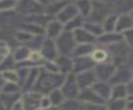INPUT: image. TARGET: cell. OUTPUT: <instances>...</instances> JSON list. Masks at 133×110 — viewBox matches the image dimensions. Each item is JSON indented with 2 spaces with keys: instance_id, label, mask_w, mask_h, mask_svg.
I'll return each mask as SVG.
<instances>
[{
  "instance_id": "cell-44",
  "label": "cell",
  "mask_w": 133,
  "mask_h": 110,
  "mask_svg": "<svg viewBox=\"0 0 133 110\" xmlns=\"http://www.w3.org/2000/svg\"><path fill=\"white\" fill-rule=\"evenodd\" d=\"M10 110H25V108H24V106H23V103H22V101L20 100V101H18L11 108H10Z\"/></svg>"
},
{
  "instance_id": "cell-22",
  "label": "cell",
  "mask_w": 133,
  "mask_h": 110,
  "mask_svg": "<svg viewBox=\"0 0 133 110\" xmlns=\"http://www.w3.org/2000/svg\"><path fill=\"white\" fill-rule=\"evenodd\" d=\"M30 52H31V49L27 45H21V46H18L17 48H15L11 55H12L15 61L17 63H19V62L26 61L29 58Z\"/></svg>"
},
{
  "instance_id": "cell-12",
  "label": "cell",
  "mask_w": 133,
  "mask_h": 110,
  "mask_svg": "<svg viewBox=\"0 0 133 110\" xmlns=\"http://www.w3.org/2000/svg\"><path fill=\"white\" fill-rule=\"evenodd\" d=\"M91 59L97 63H103V62H108L112 61V55L109 51V49L105 46H95L91 54H90ZM113 62V61H112Z\"/></svg>"
},
{
  "instance_id": "cell-11",
  "label": "cell",
  "mask_w": 133,
  "mask_h": 110,
  "mask_svg": "<svg viewBox=\"0 0 133 110\" xmlns=\"http://www.w3.org/2000/svg\"><path fill=\"white\" fill-rule=\"evenodd\" d=\"M76 80H77V83H78L80 89L91 87L98 81L94 70H88V71L77 73L76 74Z\"/></svg>"
},
{
  "instance_id": "cell-16",
  "label": "cell",
  "mask_w": 133,
  "mask_h": 110,
  "mask_svg": "<svg viewBox=\"0 0 133 110\" xmlns=\"http://www.w3.org/2000/svg\"><path fill=\"white\" fill-rule=\"evenodd\" d=\"M96 66V62L89 56H82L74 58V73H80L88 70H94Z\"/></svg>"
},
{
  "instance_id": "cell-13",
  "label": "cell",
  "mask_w": 133,
  "mask_h": 110,
  "mask_svg": "<svg viewBox=\"0 0 133 110\" xmlns=\"http://www.w3.org/2000/svg\"><path fill=\"white\" fill-rule=\"evenodd\" d=\"M133 78V75L131 73V71L122 65V66H118L113 75V77L111 78V80L109 81V83L111 85H114V84H127L130 80H132Z\"/></svg>"
},
{
  "instance_id": "cell-46",
  "label": "cell",
  "mask_w": 133,
  "mask_h": 110,
  "mask_svg": "<svg viewBox=\"0 0 133 110\" xmlns=\"http://www.w3.org/2000/svg\"><path fill=\"white\" fill-rule=\"evenodd\" d=\"M4 83H5V80H4V78H3V76H2V74L0 72V92L2 91V87H3Z\"/></svg>"
},
{
  "instance_id": "cell-28",
  "label": "cell",
  "mask_w": 133,
  "mask_h": 110,
  "mask_svg": "<svg viewBox=\"0 0 133 110\" xmlns=\"http://www.w3.org/2000/svg\"><path fill=\"white\" fill-rule=\"evenodd\" d=\"M69 3V2H64V1H51L50 3H48L45 6V12L54 17L63 8V6Z\"/></svg>"
},
{
  "instance_id": "cell-53",
  "label": "cell",
  "mask_w": 133,
  "mask_h": 110,
  "mask_svg": "<svg viewBox=\"0 0 133 110\" xmlns=\"http://www.w3.org/2000/svg\"><path fill=\"white\" fill-rule=\"evenodd\" d=\"M84 110H85V109H84Z\"/></svg>"
},
{
  "instance_id": "cell-21",
  "label": "cell",
  "mask_w": 133,
  "mask_h": 110,
  "mask_svg": "<svg viewBox=\"0 0 133 110\" xmlns=\"http://www.w3.org/2000/svg\"><path fill=\"white\" fill-rule=\"evenodd\" d=\"M111 2L114 13H130L133 9V0H112Z\"/></svg>"
},
{
  "instance_id": "cell-49",
  "label": "cell",
  "mask_w": 133,
  "mask_h": 110,
  "mask_svg": "<svg viewBox=\"0 0 133 110\" xmlns=\"http://www.w3.org/2000/svg\"><path fill=\"white\" fill-rule=\"evenodd\" d=\"M52 1H64V2H72V1H75V0H52Z\"/></svg>"
},
{
  "instance_id": "cell-6",
  "label": "cell",
  "mask_w": 133,
  "mask_h": 110,
  "mask_svg": "<svg viewBox=\"0 0 133 110\" xmlns=\"http://www.w3.org/2000/svg\"><path fill=\"white\" fill-rule=\"evenodd\" d=\"M117 66L114 62L108 61V62H103V63H97L94 71L96 74V77L99 81H105L109 82L111 78L113 77Z\"/></svg>"
},
{
  "instance_id": "cell-37",
  "label": "cell",
  "mask_w": 133,
  "mask_h": 110,
  "mask_svg": "<svg viewBox=\"0 0 133 110\" xmlns=\"http://www.w3.org/2000/svg\"><path fill=\"white\" fill-rule=\"evenodd\" d=\"M17 66V62L15 61L12 55H8L6 57H4L2 59V61L0 62V72L2 71H6V70H12L16 68Z\"/></svg>"
},
{
  "instance_id": "cell-19",
  "label": "cell",
  "mask_w": 133,
  "mask_h": 110,
  "mask_svg": "<svg viewBox=\"0 0 133 110\" xmlns=\"http://www.w3.org/2000/svg\"><path fill=\"white\" fill-rule=\"evenodd\" d=\"M94 90L105 101L107 102L108 100H110L111 98V89H112V85L109 82H105V81H97L92 86Z\"/></svg>"
},
{
  "instance_id": "cell-2",
  "label": "cell",
  "mask_w": 133,
  "mask_h": 110,
  "mask_svg": "<svg viewBox=\"0 0 133 110\" xmlns=\"http://www.w3.org/2000/svg\"><path fill=\"white\" fill-rule=\"evenodd\" d=\"M113 13V7L111 1H104V0H92L91 11L87 20L95 21L98 23H103L104 20Z\"/></svg>"
},
{
  "instance_id": "cell-35",
  "label": "cell",
  "mask_w": 133,
  "mask_h": 110,
  "mask_svg": "<svg viewBox=\"0 0 133 110\" xmlns=\"http://www.w3.org/2000/svg\"><path fill=\"white\" fill-rule=\"evenodd\" d=\"M4 80L6 82H14V83H19L21 84V81H20V77H19V74L17 72L16 68H12V70H6V71H2L1 72Z\"/></svg>"
},
{
  "instance_id": "cell-34",
  "label": "cell",
  "mask_w": 133,
  "mask_h": 110,
  "mask_svg": "<svg viewBox=\"0 0 133 110\" xmlns=\"http://www.w3.org/2000/svg\"><path fill=\"white\" fill-rule=\"evenodd\" d=\"M85 22V18H83L82 16H77L76 18H74L72 21H70L69 23H66L64 25V30H69V31H75L76 29H79L81 27H83V24Z\"/></svg>"
},
{
  "instance_id": "cell-1",
  "label": "cell",
  "mask_w": 133,
  "mask_h": 110,
  "mask_svg": "<svg viewBox=\"0 0 133 110\" xmlns=\"http://www.w3.org/2000/svg\"><path fill=\"white\" fill-rule=\"evenodd\" d=\"M64 79L65 75L61 73H48L42 68V72L32 90H35L42 94H48L50 91L60 88Z\"/></svg>"
},
{
  "instance_id": "cell-31",
  "label": "cell",
  "mask_w": 133,
  "mask_h": 110,
  "mask_svg": "<svg viewBox=\"0 0 133 110\" xmlns=\"http://www.w3.org/2000/svg\"><path fill=\"white\" fill-rule=\"evenodd\" d=\"M47 95L49 97L52 105H55V106H60L65 100V97H64L61 88H56V89L50 91Z\"/></svg>"
},
{
  "instance_id": "cell-36",
  "label": "cell",
  "mask_w": 133,
  "mask_h": 110,
  "mask_svg": "<svg viewBox=\"0 0 133 110\" xmlns=\"http://www.w3.org/2000/svg\"><path fill=\"white\" fill-rule=\"evenodd\" d=\"M22 91V86L19 83H14V82H6L4 83L2 87V91L4 93H18Z\"/></svg>"
},
{
  "instance_id": "cell-38",
  "label": "cell",
  "mask_w": 133,
  "mask_h": 110,
  "mask_svg": "<svg viewBox=\"0 0 133 110\" xmlns=\"http://www.w3.org/2000/svg\"><path fill=\"white\" fill-rule=\"evenodd\" d=\"M42 68L48 73H60L55 60H45L42 64Z\"/></svg>"
},
{
  "instance_id": "cell-43",
  "label": "cell",
  "mask_w": 133,
  "mask_h": 110,
  "mask_svg": "<svg viewBox=\"0 0 133 110\" xmlns=\"http://www.w3.org/2000/svg\"><path fill=\"white\" fill-rule=\"evenodd\" d=\"M51 105H52V103H51L49 97H48L47 94H44L43 98H42V101H41V109L47 108V107H49V106H51ZM41 109H39V110H41Z\"/></svg>"
},
{
  "instance_id": "cell-3",
  "label": "cell",
  "mask_w": 133,
  "mask_h": 110,
  "mask_svg": "<svg viewBox=\"0 0 133 110\" xmlns=\"http://www.w3.org/2000/svg\"><path fill=\"white\" fill-rule=\"evenodd\" d=\"M55 43L59 55H71L77 46L73 31L69 30H63L62 33L57 38H55Z\"/></svg>"
},
{
  "instance_id": "cell-10",
  "label": "cell",
  "mask_w": 133,
  "mask_h": 110,
  "mask_svg": "<svg viewBox=\"0 0 133 110\" xmlns=\"http://www.w3.org/2000/svg\"><path fill=\"white\" fill-rule=\"evenodd\" d=\"M78 99L83 104H106V102L94 90L92 87L80 89Z\"/></svg>"
},
{
  "instance_id": "cell-7",
  "label": "cell",
  "mask_w": 133,
  "mask_h": 110,
  "mask_svg": "<svg viewBox=\"0 0 133 110\" xmlns=\"http://www.w3.org/2000/svg\"><path fill=\"white\" fill-rule=\"evenodd\" d=\"M44 94L35 91L29 90L22 93L21 101L25 110H39L41 109V101Z\"/></svg>"
},
{
  "instance_id": "cell-18",
  "label": "cell",
  "mask_w": 133,
  "mask_h": 110,
  "mask_svg": "<svg viewBox=\"0 0 133 110\" xmlns=\"http://www.w3.org/2000/svg\"><path fill=\"white\" fill-rule=\"evenodd\" d=\"M55 61L61 74L68 75L74 72V58L71 55H58Z\"/></svg>"
},
{
  "instance_id": "cell-40",
  "label": "cell",
  "mask_w": 133,
  "mask_h": 110,
  "mask_svg": "<svg viewBox=\"0 0 133 110\" xmlns=\"http://www.w3.org/2000/svg\"><path fill=\"white\" fill-rule=\"evenodd\" d=\"M11 54V48L9 43L6 39L0 38V57L4 58Z\"/></svg>"
},
{
  "instance_id": "cell-25",
  "label": "cell",
  "mask_w": 133,
  "mask_h": 110,
  "mask_svg": "<svg viewBox=\"0 0 133 110\" xmlns=\"http://www.w3.org/2000/svg\"><path fill=\"white\" fill-rule=\"evenodd\" d=\"M58 107L59 110H84V104L79 99H65Z\"/></svg>"
},
{
  "instance_id": "cell-51",
  "label": "cell",
  "mask_w": 133,
  "mask_h": 110,
  "mask_svg": "<svg viewBox=\"0 0 133 110\" xmlns=\"http://www.w3.org/2000/svg\"><path fill=\"white\" fill-rule=\"evenodd\" d=\"M17 1H20V0H17Z\"/></svg>"
},
{
  "instance_id": "cell-47",
  "label": "cell",
  "mask_w": 133,
  "mask_h": 110,
  "mask_svg": "<svg viewBox=\"0 0 133 110\" xmlns=\"http://www.w3.org/2000/svg\"><path fill=\"white\" fill-rule=\"evenodd\" d=\"M35 1H37L38 3H41V4H43V5L46 6V5H47L48 3H50L52 0H35Z\"/></svg>"
},
{
  "instance_id": "cell-33",
  "label": "cell",
  "mask_w": 133,
  "mask_h": 110,
  "mask_svg": "<svg viewBox=\"0 0 133 110\" xmlns=\"http://www.w3.org/2000/svg\"><path fill=\"white\" fill-rule=\"evenodd\" d=\"M116 20H117V13H111L109 15L104 22L102 23L104 31L105 32H113L115 31V26H116Z\"/></svg>"
},
{
  "instance_id": "cell-4",
  "label": "cell",
  "mask_w": 133,
  "mask_h": 110,
  "mask_svg": "<svg viewBox=\"0 0 133 110\" xmlns=\"http://www.w3.org/2000/svg\"><path fill=\"white\" fill-rule=\"evenodd\" d=\"M15 10L19 12L22 17H30L33 15L44 13L45 5L38 3L35 0H20L18 1Z\"/></svg>"
},
{
  "instance_id": "cell-41",
  "label": "cell",
  "mask_w": 133,
  "mask_h": 110,
  "mask_svg": "<svg viewBox=\"0 0 133 110\" xmlns=\"http://www.w3.org/2000/svg\"><path fill=\"white\" fill-rule=\"evenodd\" d=\"M123 37H124V42L128 45V47L133 50V28L125 31L123 33Z\"/></svg>"
},
{
  "instance_id": "cell-17",
  "label": "cell",
  "mask_w": 133,
  "mask_h": 110,
  "mask_svg": "<svg viewBox=\"0 0 133 110\" xmlns=\"http://www.w3.org/2000/svg\"><path fill=\"white\" fill-rule=\"evenodd\" d=\"M75 39L77 45H95L97 44V37L95 35H92L90 32H88L86 29H84L83 27L76 29L75 31H73Z\"/></svg>"
},
{
  "instance_id": "cell-50",
  "label": "cell",
  "mask_w": 133,
  "mask_h": 110,
  "mask_svg": "<svg viewBox=\"0 0 133 110\" xmlns=\"http://www.w3.org/2000/svg\"><path fill=\"white\" fill-rule=\"evenodd\" d=\"M130 16H131V17H132V18H133V9H132V10H131V11H130Z\"/></svg>"
},
{
  "instance_id": "cell-52",
  "label": "cell",
  "mask_w": 133,
  "mask_h": 110,
  "mask_svg": "<svg viewBox=\"0 0 133 110\" xmlns=\"http://www.w3.org/2000/svg\"><path fill=\"white\" fill-rule=\"evenodd\" d=\"M126 110H128V109H126Z\"/></svg>"
},
{
  "instance_id": "cell-26",
  "label": "cell",
  "mask_w": 133,
  "mask_h": 110,
  "mask_svg": "<svg viewBox=\"0 0 133 110\" xmlns=\"http://www.w3.org/2000/svg\"><path fill=\"white\" fill-rule=\"evenodd\" d=\"M21 97H22V92H18V93H4V92H0V100L2 101V103L9 110L18 101L21 100Z\"/></svg>"
},
{
  "instance_id": "cell-20",
  "label": "cell",
  "mask_w": 133,
  "mask_h": 110,
  "mask_svg": "<svg viewBox=\"0 0 133 110\" xmlns=\"http://www.w3.org/2000/svg\"><path fill=\"white\" fill-rule=\"evenodd\" d=\"M133 28V18L130 13H122L117 15L115 31L119 33H124L125 31Z\"/></svg>"
},
{
  "instance_id": "cell-5",
  "label": "cell",
  "mask_w": 133,
  "mask_h": 110,
  "mask_svg": "<svg viewBox=\"0 0 133 110\" xmlns=\"http://www.w3.org/2000/svg\"><path fill=\"white\" fill-rule=\"evenodd\" d=\"M61 90L65 97V99H78L80 87L76 80V74L70 73L65 75V79L61 85Z\"/></svg>"
},
{
  "instance_id": "cell-15",
  "label": "cell",
  "mask_w": 133,
  "mask_h": 110,
  "mask_svg": "<svg viewBox=\"0 0 133 110\" xmlns=\"http://www.w3.org/2000/svg\"><path fill=\"white\" fill-rule=\"evenodd\" d=\"M124 40L123 37V33L113 31V32H104L101 36H99L97 38V44L105 46V47H109L112 45H115L117 43H121Z\"/></svg>"
},
{
  "instance_id": "cell-48",
  "label": "cell",
  "mask_w": 133,
  "mask_h": 110,
  "mask_svg": "<svg viewBox=\"0 0 133 110\" xmlns=\"http://www.w3.org/2000/svg\"><path fill=\"white\" fill-rule=\"evenodd\" d=\"M0 110H9V109H8V108H7V107L2 103V101H1V100H0Z\"/></svg>"
},
{
  "instance_id": "cell-45",
  "label": "cell",
  "mask_w": 133,
  "mask_h": 110,
  "mask_svg": "<svg viewBox=\"0 0 133 110\" xmlns=\"http://www.w3.org/2000/svg\"><path fill=\"white\" fill-rule=\"evenodd\" d=\"M41 110H59V107L58 106H55V105H51V106H49L47 108H43Z\"/></svg>"
},
{
  "instance_id": "cell-14",
  "label": "cell",
  "mask_w": 133,
  "mask_h": 110,
  "mask_svg": "<svg viewBox=\"0 0 133 110\" xmlns=\"http://www.w3.org/2000/svg\"><path fill=\"white\" fill-rule=\"evenodd\" d=\"M63 30H64V25L61 22H59L57 19L54 18L46 25V27H45V36L49 37V38H52V39H55L62 33Z\"/></svg>"
},
{
  "instance_id": "cell-30",
  "label": "cell",
  "mask_w": 133,
  "mask_h": 110,
  "mask_svg": "<svg viewBox=\"0 0 133 110\" xmlns=\"http://www.w3.org/2000/svg\"><path fill=\"white\" fill-rule=\"evenodd\" d=\"M128 90L126 84H114L111 89V98L110 99H127Z\"/></svg>"
},
{
  "instance_id": "cell-32",
  "label": "cell",
  "mask_w": 133,
  "mask_h": 110,
  "mask_svg": "<svg viewBox=\"0 0 133 110\" xmlns=\"http://www.w3.org/2000/svg\"><path fill=\"white\" fill-rule=\"evenodd\" d=\"M127 104V99H110L106 102L109 110H126Z\"/></svg>"
},
{
  "instance_id": "cell-39",
  "label": "cell",
  "mask_w": 133,
  "mask_h": 110,
  "mask_svg": "<svg viewBox=\"0 0 133 110\" xmlns=\"http://www.w3.org/2000/svg\"><path fill=\"white\" fill-rule=\"evenodd\" d=\"M18 4L17 0H0V12L16 9Z\"/></svg>"
},
{
  "instance_id": "cell-24",
  "label": "cell",
  "mask_w": 133,
  "mask_h": 110,
  "mask_svg": "<svg viewBox=\"0 0 133 110\" xmlns=\"http://www.w3.org/2000/svg\"><path fill=\"white\" fill-rule=\"evenodd\" d=\"M74 2L77 6L79 15L82 16L83 18L87 19L90 15V11H91L92 0H75Z\"/></svg>"
},
{
  "instance_id": "cell-27",
  "label": "cell",
  "mask_w": 133,
  "mask_h": 110,
  "mask_svg": "<svg viewBox=\"0 0 133 110\" xmlns=\"http://www.w3.org/2000/svg\"><path fill=\"white\" fill-rule=\"evenodd\" d=\"M95 48V45H77L74 49V51L72 52L71 56L73 58H77V57H82V56H89Z\"/></svg>"
},
{
  "instance_id": "cell-23",
  "label": "cell",
  "mask_w": 133,
  "mask_h": 110,
  "mask_svg": "<svg viewBox=\"0 0 133 110\" xmlns=\"http://www.w3.org/2000/svg\"><path fill=\"white\" fill-rule=\"evenodd\" d=\"M83 28L86 29L88 32H90L92 35H95L97 38L105 32L104 28H103V25L101 23L90 21V20H87V19H85V22L83 24Z\"/></svg>"
},
{
  "instance_id": "cell-42",
  "label": "cell",
  "mask_w": 133,
  "mask_h": 110,
  "mask_svg": "<svg viewBox=\"0 0 133 110\" xmlns=\"http://www.w3.org/2000/svg\"><path fill=\"white\" fill-rule=\"evenodd\" d=\"M85 110H109L106 104H84Z\"/></svg>"
},
{
  "instance_id": "cell-8",
  "label": "cell",
  "mask_w": 133,
  "mask_h": 110,
  "mask_svg": "<svg viewBox=\"0 0 133 110\" xmlns=\"http://www.w3.org/2000/svg\"><path fill=\"white\" fill-rule=\"evenodd\" d=\"M77 16H79V11L77 9V6H76L75 2L72 1V2L66 3L63 6V8L55 16V19H57L59 22H61L63 25H65L66 23L72 21Z\"/></svg>"
},
{
  "instance_id": "cell-29",
  "label": "cell",
  "mask_w": 133,
  "mask_h": 110,
  "mask_svg": "<svg viewBox=\"0 0 133 110\" xmlns=\"http://www.w3.org/2000/svg\"><path fill=\"white\" fill-rule=\"evenodd\" d=\"M33 34L23 30V29H18L15 31L14 33V39L17 42V43H20L21 45H28L31 39L33 38Z\"/></svg>"
},
{
  "instance_id": "cell-9",
  "label": "cell",
  "mask_w": 133,
  "mask_h": 110,
  "mask_svg": "<svg viewBox=\"0 0 133 110\" xmlns=\"http://www.w3.org/2000/svg\"><path fill=\"white\" fill-rule=\"evenodd\" d=\"M39 51L42 52V54L46 60H55L59 55L55 39H52L49 37H45Z\"/></svg>"
}]
</instances>
